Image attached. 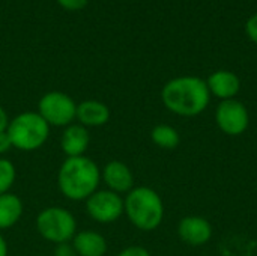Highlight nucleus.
<instances>
[{
    "label": "nucleus",
    "instance_id": "ddd939ff",
    "mask_svg": "<svg viewBox=\"0 0 257 256\" xmlns=\"http://www.w3.org/2000/svg\"><path fill=\"white\" fill-rule=\"evenodd\" d=\"M110 107L96 100H84L77 104L75 121L86 128L104 127L110 121Z\"/></svg>",
    "mask_w": 257,
    "mask_h": 256
},
{
    "label": "nucleus",
    "instance_id": "9d476101",
    "mask_svg": "<svg viewBox=\"0 0 257 256\" xmlns=\"http://www.w3.org/2000/svg\"><path fill=\"white\" fill-rule=\"evenodd\" d=\"M101 183L105 184L107 190L122 196L134 189V174L123 161L111 160L101 169Z\"/></svg>",
    "mask_w": 257,
    "mask_h": 256
},
{
    "label": "nucleus",
    "instance_id": "dca6fc26",
    "mask_svg": "<svg viewBox=\"0 0 257 256\" xmlns=\"http://www.w3.org/2000/svg\"><path fill=\"white\" fill-rule=\"evenodd\" d=\"M151 140L161 149H175L179 146L181 136L178 130L169 124H158L151 131Z\"/></svg>",
    "mask_w": 257,
    "mask_h": 256
},
{
    "label": "nucleus",
    "instance_id": "4468645a",
    "mask_svg": "<svg viewBox=\"0 0 257 256\" xmlns=\"http://www.w3.org/2000/svg\"><path fill=\"white\" fill-rule=\"evenodd\" d=\"M71 244L78 256H105L108 250L105 237L95 229L77 231Z\"/></svg>",
    "mask_w": 257,
    "mask_h": 256
},
{
    "label": "nucleus",
    "instance_id": "f257e3e1",
    "mask_svg": "<svg viewBox=\"0 0 257 256\" xmlns=\"http://www.w3.org/2000/svg\"><path fill=\"white\" fill-rule=\"evenodd\" d=\"M161 101L170 113L182 118H193L206 110L211 94L203 78L181 75L169 80L163 86Z\"/></svg>",
    "mask_w": 257,
    "mask_h": 256
},
{
    "label": "nucleus",
    "instance_id": "b1692460",
    "mask_svg": "<svg viewBox=\"0 0 257 256\" xmlns=\"http://www.w3.org/2000/svg\"><path fill=\"white\" fill-rule=\"evenodd\" d=\"M8 243H6V238L0 234V256H8Z\"/></svg>",
    "mask_w": 257,
    "mask_h": 256
},
{
    "label": "nucleus",
    "instance_id": "0eeeda50",
    "mask_svg": "<svg viewBox=\"0 0 257 256\" xmlns=\"http://www.w3.org/2000/svg\"><path fill=\"white\" fill-rule=\"evenodd\" d=\"M84 202L87 216L96 223L110 225L123 216V198L111 190H96Z\"/></svg>",
    "mask_w": 257,
    "mask_h": 256
},
{
    "label": "nucleus",
    "instance_id": "2eb2a0df",
    "mask_svg": "<svg viewBox=\"0 0 257 256\" xmlns=\"http://www.w3.org/2000/svg\"><path fill=\"white\" fill-rule=\"evenodd\" d=\"M24 213V204L12 192L0 195V231L15 226Z\"/></svg>",
    "mask_w": 257,
    "mask_h": 256
},
{
    "label": "nucleus",
    "instance_id": "412c9836",
    "mask_svg": "<svg viewBox=\"0 0 257 256\" xmlns=\"http://www.w3.org/2000/svg\"><path fill=\"white\" fill-rule=\"evenodd\" d=\"M53 256H78L75 249L72 247L71 243H62V244H56Z\"/></svg>",
    "mask_w": 257,
    "mask_h": 256
},
{
    "label": "nucleus",
    "instance_id": "423d86ee",
    "mask_svg": "<svg viewBox=\"0 0 257 256\" xmlns=\"http://www.w3.org/2000/svg\"><path fill=\"white\" fill-rule=\"evenodd\" d=\"M38 113L50 127L65 128L75 121L77 103L65 92L51 91L41 97L38 103Z\"/></svg>",
    "mask_w": 257,
    "mask_h": 256
},
{
    "label": "nucleus",
    "instance_id": "4be33fe9",
    "mask_svg": "<svg viewBox=\"0 0 257 256\" xmlns=\"http://www.w3.org/2000/svg\"><path fill=\"white\" fill-rule=\"evenodd\" d=\"M11 149H12V143H11L8 133L6 131L0 133V157L5 155L6 152H9Z\"/></svg>",
    "mask_w": 257,
    "mask_h": 256
},
{
    "label": "nucleus",
    "instance_id": "aec40b11",
    "mask_svg": "<svg viewBox=\"0 0 257 256\" xmlns=\"http://www.w3.org/2000/svg\"><path fill=\"white\" fill-rule=\"evenodd\" d=\"M116 256H151L149 250L143 246H128Z\"/></svg>",
    "mask_w": 257,
    "mask_h": 256
},
{
    "label": "nucleus",
    "instance_id": "7ed1b4c3",
    "mask_svg": "<svg viewBox=\"0 0 257 256\" xmlns=\"http://www.w3.org/2000/svg\"><path fill=\"white\" fill-rule=\"evenodd\" d=\"M123 214L130 223L143 232L155 231L164 219L161 196L151 187H134L123 198Z\"/></svg>",
    "mask_w": 257,
    "mask_h": 256
},
{
    "label": "nucleus",
    "instance_id": "6e6552de",
    "mask_svg": "<svg viewBox=\"0 0 257 256\" xmlns=\"http://www.w3.org/2000/svg\"><path fill=\"white\" fill-rule=\"evenodd\" d=\"M215 124L227 136H241L250 125V113L236 98L224 100L215 109Z\"/></svg>",
    "mask_w": 257,
    "mask_h": 256
},
{
    "label": "nucleus",
    "instance_id": "a211bd4d",
    "mask_svg": "<svg viewBox=\"0 0 257 256\" xmlns=\"http://www.w3.org/2000/svg\"><path fill=\"white\" fill-rule=\"evenodd\" d=\"M56 2L66 11H81L89 3V0H56Z\"/></svg>",
    "mask_w": 257,
    "mask_h": 256
},
{
    "label": "nucleus",
    "instance_id": "f03ea898",
    "mask_svg": "<svg viewBox=\"0 0 257 256\" xmlns=\"http://www.w3.org/2000/svg\"><path fill=\"white\" fill-rule=\"evenodd\" d=\"M101 184V169L87 155L66 157L57 172V187L60 193L74 202L86 201Z\"/></svg>",
    "mask_w": 257,
    "mask_h": 256
},
{
    "label": "nucleus",
    "instance_id": "39448f33",
    "mask_svg": "<svg viewBox=\"0 0 257 256\" xmlns=\"http://www.w3.org/2000/svg\"><path fill=\"white\" fill-rule=\"evenodd\" d=\"M38 234L48 243H71L77 234V220L74 214L63 207H47L39 211L35 220Z\"/></svg>",
    "mask_w": 257,
    "mask_h": 256
},
{
    "label": "nucleus",
    "instance_id": "6ab92c4d",
    "mask_svg": "<svg viewBox=\"0 0 257 256\" xmlns=\"http://www.w3.org/2000/svg\"><path fill=\"white\" fill-rule=\"evenodd\" d=\"M245 33L250 38L251 42H254L257 45V14L251 15L247 23H245Z\"/></svg>",
    "mask_w": 257,
    "mask_h": 256
},
{
    "label": "nucleus",
    "instance_id": "f8f14e48",
    "mask_svg": "<svg viewBox=\"0 0 257 256\" xmlns=\"http://www.w3.org/2000/svg\"><path fill=\"white\" fill-rule=\"evenodd\" d=\"M90 143L89 128L74 122L63 128L60 136V149L66 157H81L86 154Z\"/></svg>",
    "mask_w": 257,
    "mask_h": 256
},
{
    "label": "nucleus",
    "instance_id": "20e7f679",
    "mask_svg": "<svg viewBox=\"0 0 257 256\" xmlns=\"http://www.w3.org/2000/svg\"><path fill=\"white\" fill-rule=\"evenodd\" d=\"M50 125L38 112H23L14 116L8 125V136L12 148L23 152H33L42 148L50 137Z\"/></svg>",
    "mask_w": 257,
    "mask_h": 256
},
{
    "label": "nucleus",
    "instance_id": "1a4fd4ad",
    "mask_svg": "<svg viewBox=\"0 0 257 256\" xmlns=\"http://www.w3.org/2000/svg\"><path fill=\"white\" fill-rule=\"evenodd\" d=\"M178 235L182 243L200 247L209 243L212 237V226L209 220L202 216H187L178 223Z\"/></svg>",
    "mask_w": 257,
    "mask_h": 256
},
{
    "label": "nucleus",
    "instance_id": "f3484780",
    "mask_svg": "<svg viewBox=\"0 0 257 256\" xmlns=\"http://www.w3.org/2000/svg\"><path fill=\"white\" fill-rule=\"evenodd\" d=\"M15 180H17L15 164L8 158L0 157V195L9 193L12 186L15 184Z\"/></svg>",
    "mask_w": 257,
    "mask_h": 256
},
{
    "label": "nucleus",
    "instance_id": "5701e85b",
    "mask_svg": "<svg viewBox=\"0 0 257 256\" xmlns=\"http://www.w3.org/2000/svg\"><path fill=\"white\" fill-rule=\"evenodd\" d=\"M9 121H11V118H9L8 112L5 110V107L0 106V133H3V131L8 130Z\"/></svg>",
    "mask_w": 257,
    "mask_h": 256
},
{
    "label": "nucleus",
    "instance_id": "9b49d317",
    "mask_svg": "<svg viewBox=\"0 0 257 256\" xmlns=\"http://www.w3.org/2000/svg\"><path fill=\"white\" fill-rule=\"evenodd\" d=\"M205 81L209 89V94L221 101L233 100L241 91L239 77L235 72L227 71V69L214 71Z\"/></svg>",
    "mask_w": 257,
    "mask_h": 256
}]
</instances>
